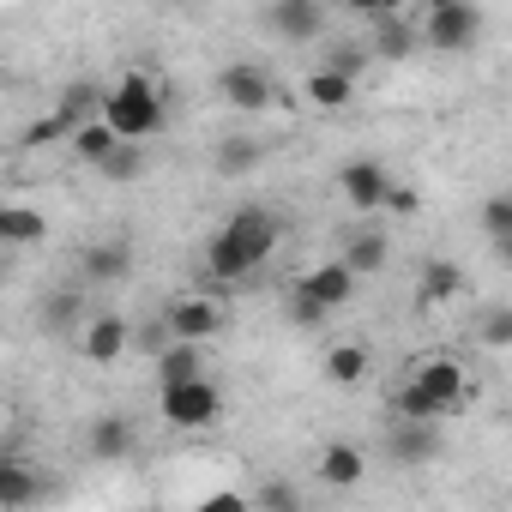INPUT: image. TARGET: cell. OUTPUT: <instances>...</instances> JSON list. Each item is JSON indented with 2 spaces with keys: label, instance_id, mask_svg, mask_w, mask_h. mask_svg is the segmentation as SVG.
I'll use <instances>...</instances> for the list:
<instances>
[{
  "label": "cell",
  "instance_id": "34",
  "mask_svg": "<svg viewBox=\"0 0 512 512\" xmlns=\"http://www.w3.org/2000/svg\"><path fill=\"white\" fill-rule=\"evenodd\" d=\"M380 211H392V217H416V211H422V193H416V187H404V181H392Z\"/></svg>",
  "mask_w": 512,
  "mask_h": 512
},
{
  "label": "cell",
  "instance_id": "36",
  "mask_svg": "<svg viewBox=\"0 0 512 512\" xmlns=\"http://www.w3.org/2000/svg\"><path fill=\"white\" fill-rule=\"evenodd\" d=\"M290 320H296V326H314V332L326 326V314H320V308H314L308 296H296V290H290Z\"/></svg>",
  "mask_w": 512,
  "mask_h": 512
},
{
  "label": "cell",
  "instance_id": "26",
  "mask_svg": "<svg viewBox=\"0 0 512 512\" xmlns=\"http://www.w3.org/2000/svg\"><path fill=\"white\" fill-rule=\"evenodd\" d=\"M482 229H488L494 253L506 260V253H512V193H488L482 199Z\"/></svg>",
  "mask_w": 512,
  "mask_h": 512
},
{
  "label": "cell",
  "instance_id": "11",
  "mask_svg": "<svg viewBox=\"0 0 512 512\" xmlns=\"http://www.w3.org/2000/svg\"><path fill=\"white\" fill-rule=\"evenodd\" d=\"M127 344H133V326H127L121 314H97V320H85V326H79V356H85V362H97V368L121 362V356H127Z\"/></svg>",
  "mask_w": 512,
  "mask_h": 512
},
{
  "label": "cell",
  "instance_id": "17",
  "mask_svg": "<svg viewBox=\"0 0 512 512\" xmlns=\"http://www.w3.org/2000/svg\"><path fill=\"white\" fill-rule=\"evenodd\" d=\"M85 302H91V290H79V284L49 290V296H43V326H49L55 338H79V326H85Z\"/></svg>",
  "mask_w": 512,
  "mask_h": 512
},
{
  "label": "cell",
  "instance_id": "4",
  "mask_svg": "<svg viewBox=\"0 0 512 512\" xmlns=\"http://www.w3.org/2000/svg\"><path fill=\"white\" fill-rule=\"evenodd\" d=\"M356 13L374 25V37H368V55H380V61H410L422 43H416V19L410 13H398L392 0H356Z\"/></svg>",
  "mask_w": 512,
  "mask_h": 512
},
{
  "label": "cell",
  "instance_id": "33",
  "mask_svg": "<svg viewBox=\"0 0 512 512\" xmlns=\"http://www.w3.org/2000/svg\"><path fill=\"white\" fill-rule=\"evenodd\" d=\"M19 145H31V151H37V145H67V121H61V115L49 109L43 121H31V127L19 133Z\"/></svg>",
  "mask_w": 512,
  "mask_h": 512
},
{
  "label": "cell",
  "instance_id": "32",
  "mask_svg": "<svg viewBox=\"0 0 512 512\" xmlns=\"http://www.w3.org/2000/svg\"><path fill=\"white\" fill-rule=\"evenodd\" d=\"M253 163H260V145H253V139H223V151H217V169L223 175H241Z\"/></svg>",
  "mask_w": 512,
  "mask_h": 512
},
{
  "label": "cell",
  "instance_id": "22",
  "mask_svg": "<svg viewBox=\"0 0 512 512\" xmlns=\"http://www.w3.org/2000/svg\"><path fill=\"white\" fill-rule=\"evenodd\" d=\"M416 290H422L428 308H446V302L464 296V266H452V260H428L422 278H416Z\"/></svg>",
  "mask_w": 512,
  "mask_h": 512
},
{
  "label": "cell",
  "instance_id": "21",
  "mask_svg": "<svg viewBox=\"0 0 512 512\" xmlns=\"http://www.w3.org/2000/svg\"><path fill=\"white\" fill-rule=\"evenodd\" d=\"M55 115L67 121V133H73V127H85V121H103V85H97V79H73V85L61 91Z\"/></svg>",
  "mask_w": 512,
  "mask_h": 512
},
{
  "label": "cell",
  "instance_id": "20",
  "mask_svg": "<svg viewBox=\"0 0 512 512\" xmlns=\"http://www.w3.org/2000/svg\"><path fill=\"white\" fill-rule=\"evenodd\" d=\"M386 452H392L398 464H428V458L440 452V434H434V422H398V428L386 434Z\"/></svg>",
  "mask_w": 512,
  "mask_h": 512
},
{
  "label": "cell",
  "instance_id": "6",
  "mask_svg": "<svg viewBox=\"0 0 512 512\" xmlns=\"http://www.w3.org/2000/svg\"><path fill=\"white\" fill-rule=\"evenodd\" d=\"M157 410H163V422H175V428H205V422H217L223 392H217L211 380H181V386H163V392H157Z\"/></svg>",
  "mask_w": 512,
  "mask_h": 512
},
{
  "label": "cell",
  "instance_id": "28",
  "mask_svg": "<svg viewBox=\"0 0 512 512\" xmlns=\"http://www.w3.org/2000/svg\"><path fill=\"white\" fill-rule=\"evenodd\" d=\"M368 61H374V55H368V43H332L326 73H338V79H350V85H356V79L368 73Z\"/></svg>",
  "mask_w": 512,
  "mask_h": 512
},
{
  "label": "cell",
  "instance_id": "23",
  "mask_svg": "<svg viewBox=\"0 0 512 512\" xmlns=\"http://www.w3.org/2000/svg\"><path fill=\"white\" fill-rule=\"evenodd\" d=\"M181 380H205V362H199V344H163L157 350V386H181Z\"/></svg>",
  "mask_w": 512,
  "mask_h": 512
},
{
  "label": "cell",
  "instance_id": "8",
  "mask_svg": "<svg viewBox=\"0 0 512 512\" xmlns=\"http://www.w3.org/2000/svg\"><path fill=\"white\" fill-rule=\"evenodd\" d=\"M217 97L229 103V109H272L278 103V79L266 73V67H253V61H235V67H223L217 73Z\"/></svg>",
  "mask_w": 512,
  "mask_h": 512
},
{
  "label": "cell",
  "instance_id": "29",
  "mask_svg": "<svg viewBox=\"0 0 512 512\" xmlns=\"http://www.w3.org/2000/svg\"><path fill=\"white\" fill-rule=\"evenodd\" d=\"M97 175H103V181H139V175H145V151H139V145H115V151L97 163Z\"/></svg>",
  "mask_w": 512,
  "mask_h": 512
},
{
  "label": "cell",
  "instance_id": "14",
  "mask_svg": "<svg viewBox=\"0 0 512 512\" xmlns=\"http://www.w3.org/2000/svg\"><path fill=\"white\" fill-rule=\"evenodd\" d=\"M314 476H320L326 488L350 494L356 482H368V458H362V446H350V440H332V446H320V458H314Z\"/></svg>",
  "mask_w": 512,
  "mask_h": 512
},
{
  "label": "cell",
  "instance_id": "35",
  "mask_svg": "<svg viewBox=\"0 0 512 512\" xmlns=\"http://www.w3.org/2000/svg\"><path fill=\"white\" fill-rule=\"evenodd\" d=\"M193 512H253V506H247V494H235V488H217V494H211V500H199Z\"/></svg>",
  "mask_w": 512,
  "mask_h": 512
},
{
  "label": "cell",
  "instance_id": "1",
  "mask_svg": "<svg viewBox=\"0 0 512 512\" xmlns=\"http://www.w3.org/2000/svg\"><path fill=\"white\" fill-rule=\"evenodd\" d=\"M278 235H284V223H278L266 205H241V211H229L223 229H217L211 247H205V272H211L217 284L253 278V272H260L272 253H278Z\"/></svg>",
  "mask_w": 512,
  "mask_h": 512
},
{
  "label": "cell",
  "instance_id": "12",
  "mask_svg": "<svg viewBox=\"0 0 512 512\" xmlns=\"http://www.w3.org/2000/svg\"><path fill=\"white\" fill-rule=\"evenodd\" d=\"M338 187H344V199H350L356 211H380V205H386L392 175H386V163L356 157V163H344V169H338Z\"/></svg>",
  "mask_w": 512,
  "mask_h": 512
},
{
  "label": "cell",
  "instance_id": "3",
  "mask_svg": "<svg viewBox=\"0 0 512 512\" xmlns=\"http://www.w3.org/2000/svg\"><path fill=\"white\" fill-rule=\"evenodd\" d=\"M410 19H416V43L434 49V55H464V49H476V37H482V25H488V13L476 7V0H434V7H422V13H410Z\"/></svg>",
  "mask_w": 512,
  "mask_h": 512
},
{
  "label": "cell",
  "instance_id": "15",
  "mask_svg": "<svg viewBox=\"0 0 512 512\" xmlns=\"http://www.w3.org/2000/svg\"><path fill=\"white\" fill-rule=\"evenodd\" d=\"M43 488H49V476H43L37 464H25V458H0V512H25V506H37Z\"/></svg>",
  "mask_w": 512,
  "mask_h": 512
},
{
  "label": "cell",
  "instance_id": "5",
  "mask_svg": "<svg viewBox=\"0 0 512 512\" xmlns=\"http://www.w3.org/2000/svg\"><path fill=\"white\" fill-rule=\"evenodd\" d=\"M410 386H416L440 416H458V410L470 404V374H464V362H452V356H428V362H416Z\"/></svg>",
  "mask_w": 512,
  "mask_h": 512
},
{
  "label": "cell",
  "instance_id": "24",
  "mask_svg": "<svg viewBox=\"0 0 512 512\" xmlns=\"http://www.w3.org/2000/svg\"><path fill=\"white\" fill-rule=\"evenodd\" d=\"M0 241L25 247V241H49V217L31 205H0Z\"/></svg>",
  "mask_w": 512,
  "mask_h": 512
},
{
  "label": "cell",
  "instance_id": "2",
  "mask_svg": "<svg viewBox=\"0 0 512 512\" xmlns=\"http://www.w3.org/2000/svg\"><path fill=\"white\" fill-rule=\"evenodd\" d=\"M169 121V91L145 73H121L115 91H103V127L121 139V145H139L151 133H163Z\"/></svg>",
  "mask_w": 512,
  "mask_h": 512
},
{
  "label": "cell",
  "instance_id": "30",
  "mask_svg": "<svg viewBox=\"0 0 512 512\" xmlns=\"http://www.w3.org/2000/svg\"><path fill=\"white\" fill-rule=\"evenodd\" d=\"M247 506H260V512H302V488L272 476V482H260V500H247Z\"/></svg>",
  "mask_w": 512,
  "mask_h": 512
},
{
  "label": "cell",
  "instance_id": "9",
  "mask_svg": "<svg viewBox=\"0 0 512 512\" xmlns=\"http://www.w3.org/2000/svg\"><path fill=\"white\" fill-rule=\"evenodd\" d=\"M175 344H199V338H217L223 332V308L217 302H205V296H181V302H169L163 308V320H157Z\"/></svg>",
  "mask_w": 512,
  "mask_h": 512
},
{
  "label": "cell",
  "instance_id": "16",
  "mask_svg": "<svg viewBox=\"0 0 512 512\" xmlns=\"http://www.w3.org/2000/svg\"><path fill=\"white\" fill-rule=\"evenodd\" d=\"M386 260H392V241L380 235V229H356V235H344V272L362 284V278H374V272H386Z\"/></svg>",
  "mask_w": 512,
  "mask_h": 512
},
{
  "label": "cell",
  "instance_id": "18",
  "mask_svg": "<svg viewBox=\"0 0 512 512\" xmlns=\"http://www.w3.org/2000/svg\"><path fill=\"white\" fill-rule=\"evenodd\" d=\"M85 446H91V458L121 464V458L133 452V416H121V410L97 416V422H91V434H85Z\"/></svg>",
  "mask_w": 512,
  "mask_h": 512
},
{
  "label": "cell",
  "instance_id": "25",
  "mask_svg": "<svg viewBox=\"0 0 512 512\" xmlns=\"http://www.w3.org/2000/svg\"><path fill=\"white\" fill-rule=\"evenodd\" d=\"M115 145H121V139H115L103 121H85V127H73V133H67V151H73L79 163H91V169H97V163H103Z\"/></svg>",
  "mask_w": 512,
  "mask_h": 512
},
{
  "label": "cell",
  "instance_id": "27",
  "mask_svg": "<svg viewBox=\"0 0 512 512\" xmlns=\"http://www.w3.org/2000/svg\"><path fill=\"white\" fill-rule=\"evenodd\" d=\"M302 97H308L314 109H344V103L356 97V85H350V79H338V73H326V67H314V73H308V85H302Z\"/></svg>",
  "mask_w": 512,
  "mask_h": 512
},
{
  "label": "cell",
  "instance_id": "10",
  "mask_svg": "<svg viewBox=\"0 0 512 512\" xmlns=\"http://www.w3.org/2000/svg\"><path fill=\"white\" fill-rule=\"evenodd\" d=\"M260 25L284 43H314L326 31V7L320 0H272V7L260 13Z\"/></svg>",
  "mask_w": 512,
  "mask_h": 512
},
{
  "label": "cell",
  "instance_id": "7",
  "mask_svg": "<svg viewBox=\"0 0 512 512\" xmlns=\"http://www.w3.org/2000/svg\"><path fill=\"white\" fill-rule=\"evenodd\" d=\"M127 278H133V241L127 235L79 247V290H103V284H127Z\"/></svg>",
  "mask_w": 512,
  "mask_h": 512
},
{
  "label": "cell",
  "instance_id": "31",
  "mask_svg": "<svg viewBox=\"0 0 512 512\" xmlns=\"http://www.w3.org/2000/svg\"><path fill=\"white\" fill-rule=\"evenodd\" d=\"M476 338H482L488 350H506V344H512V308H506V302H500V308H488V314H482V326H476Z\"/></svg>",
  "mask_w": 512,
  "mask_h": 512
},
{
  "label": "cell",
  "instance_id": "13",
  "mask_svg": "<svg viewBox=\"0 0 512 512\" xmlns=\"http://www.w3.org/2000/svg\"><path fill=\"white\" fill-rule=\"evenodd\" d=\"M296 296H308L320 314H332V308H344V302L356 296V278H350L338 260H326V266H314V272L296 278Z\"/></svg>",
  "mask_w": 512,
  "mask_h": 512
},
{
  "label": "cell",
  "instance_id": "19",
  "mask_svg": "<svg viewBox=\"0 0 512 512\" xmlns=\"http://www.w3.org/2000/svg\"><path fill=\"white\" fill-rule=\"evenodd\" d=\"M368 374H374L368 344H332V350H326V380H332L338 392H356Z\"/></svg>",
  "mask_w": 512,
  "mask_h": 512
}]
</instances>
